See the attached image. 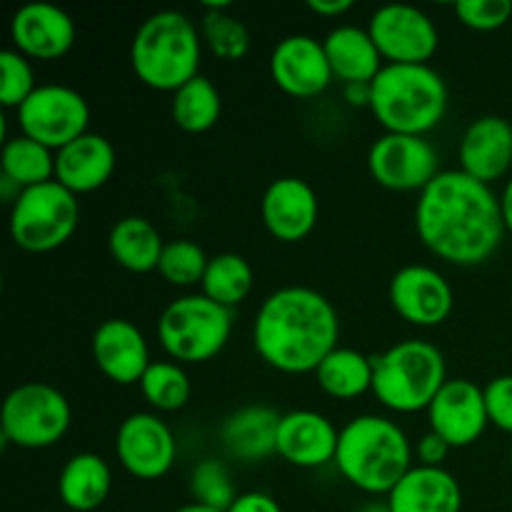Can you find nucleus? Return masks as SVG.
Listing matches in <instances>:
<instances>
[{"label":"nucleus","instance_id":"17","mask_svg":"<svg viewBox=\"0 0 512 512\" xmlns=\"http://www.w3.org/2000/svg\"><path fill=\"white\" fill-rule=\"evenodd\" d=\"M78 38L75 20L55 3L20 5L10 20V40L18 53L30 60H58L70 53Z\"/></svg>","mask_w":512,"mask_h":512},{"label":"nucleus","instance_id":"28","mask_svg":"<svg viewBox=\"0 0 512 512\" xmlns=\"http://www.w3.org/2000/svg\"><path fill=\"white\" fill-rule=\"evenodd\" d=\"M375 363L355 348H335L315 370L320 390L335 400H355L373 393Z\"/></svg>","mask_w":512,"mask_h":512},{"label":"nucleus","instance_id":"45","mask_svg":"<svg viewBox=\"0 0 512 512\" xmlns=\"http://www.w3.org/2000/svg\"><path fill=\"white\" fill-rule=\"evenodd\" d=\"M360 512H393V510H390L388 500H385V503H370V505H365V508L360 510Z\"/></svg>","mask_w":512,"mask_h":512},{"label":"nucleus","instance_id":"19","mask_svg":"<svg viewBox=\"0 0 512 512\" xmlns=\"http://www.w3.org/2000/svg\"><path fill=\"white\" fill-rule=\"evenodd\" d=\"M100 373L115 385H135L150 368V348L143 330L125 318H110L95 328L90 340Z\"/></svg>","mask_w":512,"mask_h":512},{"label":"nucleus","instance_id":"40","mask_svg":"<svg viewBox=\"0 0 512 512\" xmlns=\"http://www.w3.org/2000/svg\"><path fill=\"white\" fill-rule=\"evenodd\" d=\"M225 512H283V508H280L273 495L250 490V493H240L238 500Z\"/></svg>","mask_w":512,"mask_h":512},{"label":"nucleus","instance_id":"31","mask_svg":"<svg viewBox=\"0 0 512 512\" xmlns=\"http://www.w3.org/2000/svg\"><path fill=\"white\" fill-rule=\"evenodd\" d=\"M255 273L253 265L248 263V258L240 253H218L210 258L208 270H205V278L200 283L205 298H210L213 303L223 305V308L233 310L240 303L248 300V295L253 293Z\"/></svg>","mask_w":512,"mask_h":512},{"label":"nucleus","instance_id":"35","mask_svg":"<svg viewBox=\"0 0 512 512\" xmlns=\"http://www.w3.org/2000/svg\"><path fill=\"white\" fill-rule=\"evenodd\" d=\"M190 493H193V503L208 505V508L220 512L228 510L240 495L235 490L228 465L215 458L200 460L195 465L193 473H190Z\"/></svg>","mask_w":512,"mask_h":512},{"label":"nucleus","instance_id":"27","mask_svg":"<svg viewBox=\"0 0 512 512\" xmlns=\"http://www.w3.org/2000/svg\"><path fill=\"white\" fill-rule=\"evenodd\" d=\"M165 240L153 220L143 215H125L110 228L108 250L120 268L130 273H150L158 270Z\"/></svg>","mask_w":512,"mask_h":512},{"label":"nucleus","instance_id":"30","mask_svg":"<svg viewBox=\"0 0 512 512\" xmlns=\"http://www.w3.org/2000/svg\"><path fill=\"white\" fill-rule=\"evenodd\" d=\"M220 113H223L220 90L205 75H198V78L185 83L180 90H175L173 100H170L173 123L190 135L208 133L210 128H215Z\"/></svg>","mask_w":512,"mask_h":512},{"label":"nucleus","instance_id":"2","mask_svg":"<svg viewBox=\"0 0 512 512\" xmlns=\"http://www.w3.org/2000/svg\"><path fill=\"white\" fill-rule=\"evenodd\" d=\"M338 338L340 318L335 305L305 285L275 290L255 313V350L280 373H315L338 348Z\"/></svg>","mask_w":512,"mask_h":512},{"label":"nucleus","instance_id":"15","mask_svg":"<svg viewBox=\"0 0 512 512\" xmlns=\"http://www.w3.org/2000/svg\"><path fill=\"white\" fill-rule=\"evenodd\" d=\"M425 413L430 430L450 448H468L478 443L490 425L483 388L468 378H450Z\"/></svg>","mask_w":512,"mask_h":512},{"label":"nucleus","instance_id":"32","mask_svg":"<svg viewBox=\"0 0 512 512\" xmlns=\"http://www.w3.org/2000/svg\"><path fill=\"white\" fill-rule=\"evenodd\" d=\"M200 35L218 60L233 63L243 60L250 50V30L238 15L230 13L228 3H205Z\"/></svg>","mask_w":512,"mask_h":512},{"label":"nucleus","instance_id":"43","mask_svg":"<svg viewBox=\"0 0 512 512\" xmlns=\"http://www.w3.org/2000/svg\"><path fill=\"white\" fill-rule=\"evenodd\" d=\"M500 210H503L505 228H508V233H512V175L508 183H505L503 195H500Z\"/></svg>","mask_w":512,"mask_h":512},{"label":"nucleus","instance_id":"46","mask_svg":"<svg viewBox=\"0 0 512 512\" xmlns=\"http://www.w3.org/2000/svg\"><path fill=\"white\" fill-rule=\"evenodd\" d=\"M510 470H512V448H510Z\"/></svg>","mask_w":512,"mask_h":512},{"label":"nucleus","instance_id":"18","mask_svg":"<svg viewBox=\"0 0 512 512\" xmlns=\"http://www.w3.org/2000/svg\"><path fill=\"white\" fill-rule=\"evenodd\" d=\"M320 200L313 185L303 178H278L265 188L260 200V218L280 243H300L318 225Z\"/></svg>","mask_w":512,"mask_h":512},{"label":"nucleus","instance_id":"33","mask_svg":"<svg viewBox=\"0 0 512 512\" xmlns=\"http://www.w3.org/2000/svg\"><path fill=\"white\" fill-rule=\"evenodd\" d=\"M140 393L158 413H175L190 400V378L185 368L175 360H153L140 380Z\"/></svg>","mask_w":512,"mask_h":512},{"label":"nucleus","instance_id":"22","mask_svg":"<svg viewBox=\"0 0 512 512\" xmlns=\"http://www.w3.org/2000/svg\"><path fill=\"white\" fill-rule=\"evenodd\" d=\"M118 155L105 135L85 133L55 153V180L70 193L85 195L103 188L115 173Z\"/></svg>","mask_w":512,"mask_h":512},{"label":"nucleus","instance_id":"3","mask_svg":"<svg viewBox=\"0 0 512 512\" xmlns=\"http://www.w3.org/2000/svg\"><path fill=\"white\" fill-rule=\"evenodd\" d=\"M335 468L353 488L388 495L413 468V445L395 420L358 415L340 428Z\"/></svg>","mask_w":512,"mask_h":512},{"label":"nucleus","instance_id":"13","mask_svg":"<svg viewBox=\"0 0 512 512\" xmlns=\"http://www.w3.org/2000/svg\"><path fill=\"white\" fill-rule=\"evenodd\" d=\"M115 455L133 478L160 480L173 470L178 440L160 415L133 413L115 433Z\"/></svg>","mask_w":512,"mask_h":512},{"label":"nucleus","instance_id":"14","mask_svg":"<svg viewBox=\"0 0 512 512\" xmlns=\"http://www.w3.org/2000/svg\"><path fill=\"white\" fill-rule=\"evenodd\" d=\"M390 305L418 328H438L450 318L455 293L448 278L430 265H405L390 278Z\"/></svg>","mask_w":512,"mask_h":512},{"label":"nucleus","instance_id":"23","mask_svg":"<svg viewBox=\"0 0 512 512\" xmlns=\"http://www.w3.org/2000/svg\"><path fill=\"white\" fill-rule=\"evenodd\" d=\"M388 505L393 512H460L463 488L450 470L413 465L388 493Z\"/></svg>","mask_w":512,"mask_h":512},{"label":"nucleus","instance_id":"36","mask_svg":"<svg viewBox=\"0 0 512 512\" xmlns=\"http://www.w3.org/2000/svg\"><path fill=\"white\" fill-rule=\"evenodd\" d=\"M38 90L30 58L15 48L0 50V105L18 110Z\"/></svg>","mask_w":512,"mask_h":512},{"label":"nucleus","instance_id":"5","mask_svg":"<svg viewBox=\"0 0 512 512\" xmlns=\"http://www.w3.org/2000/svg\"><path fill=\"white\" fill-rule=\"evenodd\" d=\"M370 113L385 133L425 138L448 113V85L433 65L385 63L373 80Z\"/></svg>","mask_w":512,"mask_h":512},{"label":"nucleus","instance_id":"41","mask_svg":"<svg viewBox=\"0 0 512 512\" xmlns=\"http://www.w3.org/2000/svg\"><path fill=\"white\" fill-rule=\"evenodd\" d=\"M308 8L313 10L320 18H338V15H345L348 10L355 8L353 0H310Z\"/></svg>","mask_w":512,"mask_h":512},{"label":"nucleus","instance_id":"11","mask_svg":"<svg viewBox=\"0 0 512 512\" xmlns=\"http://www.w3.org/2000/svg\"><path fill=\"white\" fill-rule=\"evenodd\" d=\"M373 180L395 193H423L443 170L433 143L423 135L383 133L368 150Z\"/></svg>","mask_w":512,"mask_h":512},{"label":"nucleus","instance_id":"24","mask_svg":"<svg viewBox=\"0 0 512 512\" xmlns=\"http://www.w3.org/2000/svg\"><path fill=\"white\" fill-rule=\"evenodd\" d=\"M283 415L268 405H245L225 418L220 440L240 463H263L278 455V428Z\"/></svg>","mask_w":512,"mask_h":512},{"label":"nucleus","instance_id":"16","mask_svg":"<svg viewBox=\"0 0 512 512\" xmlns=\"http://www.w3.org/2000/svg\"><path fill=\"white\" fill-rule=\"evenodd\" d=\"M270 78L285 95L308 100L318 98L333 83V68L325 55L323 40L295 33L278 40L270 53Z\"/></svg>","mask_w":512,"mask_h":512},{"label":"nucleus","instance_id":"8","mask_svg":"<svg viewBox=\"0 0 512 512\" xmlns=\"http://www.w3.org/2000/svg\"><path fill=\"white\" fill-rule=\"evenodd\" d=\"M80 223V200L50 180L20 193L10 208V238L25 253H50L68 243Z\"/></svg>","mask_w":512,"mask_h":512},{"label":"nucleus","instance_id":"25","mask_svg":"<svg viewBox=\"0 0 512 512\" xmlns=\"http://www.w3.org/2000/svg\"><path fill=\"white\" fill-rule=\"evenodd\" d=\"M325 55L333 68V75L348 83H373L375 75L383 70L385 60L378 45L370 38L368 28L358 25H340L333 28L323 40Z\"/></svg>","mask_w":512,"mask_h":512},{"label":"nucleus","instance_id":"9","mask_svg":"<svg viewBox=\"0 0 512 512\" xmlns=\"http://www.w3.org/2000/svg\"><path fill=\"white\" fill-rule=\"evenodd\" d=\"M73 423L68 398L48 383H23L10 390L0 410L3 443L23 450L53 448Z\"/></svg>","mask_w":512,"mask_h":512},{"label":"nucleus","instance_id":"34","mask_svg":"<svg viewBox=\"0 0 512 512\" xmlns=\"http://www.w3.org/2000/svg\"><path fill=\"white\" fill-rule=\"evenodd\" d=\"M208 263V253L198 243L180 238L165 243L158 263V273L168 285H175V288H193V285L203 283Z\"/></svg>","mask_w":512,"mask_h":512},{"label":"nucleus","instance_id":"1","mask_svg":"<svg viewBox=\"0 0 512 512\" xmlns=\"http://www.w3.org/2000/svg\"><path fill=\"white\" fill-rule=\"evenodd\" d=\"M415 228L430 253L460 268L488 263L508 233L493 188L460 168L443 170L420 193Z\"/></svg>","mask_w":512,"mask_h":512},{"label":"nucleus","instance_id":"29","mask_svg":"<svg viewBox=\"0 0 512 512\" xmlns=\"http://www.w3.org/2000/svg\"><path fill=\"white\" fill-rule=\"evenodd\" d=\"M0 175L13 180L20 190L50 183L55 180V150L23 133L5 138L0 150Z\"/></svg>","mask_w":512,"mask_h":512},{"label":"nucleus","instance_id":"6","mask_svg":"<svg viewBox=\"0 0 512 512\" xmlns=\"http://www.w3.org/2000/svg\"><path fill=\"white\" fill-rule=\"evenodd\" d=\"M373 363V395L393 413L428 410L450 380L443 353L428 340H400Z\"/></svg>","mask_w":512,"mask_h":512},{"label":"nucleus","instance_id":"4","mask_svg":"<svg viewBox=\"0 0 512 512\" xmlns=\"http://www.w3.org/2000/svg\"><path fill=\"white\" fill-rule=\"evenodd\" d=\"M203 35L180 10H158L138 25L130 43L135 78L160 93H175L200 75Z\"/></svg>","mask_w":512,"mask_h":512},{"label":"nucleus","instance_id":"21","mask_svg":"<svg viewBox=\"0 0 512 512\" xmlns=\"http://www.w3.org/2000/svg\"><path fill=\"white\" fill-rule=\"evenodd\" d=\"M460 170L485 185L512 168V125L500 115H483L465 128L458 148Z\"/></svg>","mask_w":512,"mask_h":512},{"label":"nucleus","instance_id":"26","mask_svg":"<svg viewBox=\"0 0 512 512\" xmlns=\"http://www.w3.org/2000/svg\"><path fill=\"white\" fill-rule=\"evenodd\" d=\"M113 488L110 465L95 453H78L60 468L58 495L73 512H93L108 500Z\"/></svg>","mask_w":512,"mask_h":512},{"label":"nucleus","instance_id":"12","mask_svg":"<svg viewBox=\"0 0 512 512\" xmlns=\"http://www.w3.org/2000/svg\"><path fill=\"white\" fill-rule=\"evenodd\" d=\"M368 33L385 63L393 65H428L440 45L435 20L408 3L380 5L370 15Z\"/></svg>","mask_w":512,"mask_h":512},{"label":"nucleus","instance_id":"10","mask_svg":"<svg viewBox=\"0 0 512 512\" xmlns=\"http://www.w3.org/2000/svg\"><path fill=\"white\" fill-rule=\"evenodd\" d=\"M15 113H18L20 133L55 153L78 140L80 135L90 133L88 100L70 85H38V90Z\"/></svg>","mask_w":512,"mask_h":512},{"label":"nucleus","instance_id":"7","mask_svg":"<svg viewBox=\"0 0 512 512\" xmlns=\"http://www.w3.org/2000/svg\"><path fill=\"white\" fill-rule=\"evenodd\" d=\"M233 333V310L203 293L180 295L158 318V340L170 360L180 365L208 363L220 355Z\"/></svg>","mask_w":512,"mask_h":512},{"label":"nucleus","instance_id":"42","mask_svg":"<svg viewBox=\"0 0 512 512\" xmlns=\"http://www.w3.org/2000/svg\"><path fill=\"white\" fill-rule=\"evenodd\" d=\"M343 95L353 108H370L373 98V83H348L343 85Z\"/></svg>","mask_w":512,"mask_h":512},{"label":"nucleus","instance_id":"38","mask_svg":"<svg viewBox=\"0 0 512 512\" xmlns=\"http://www.w3.org/2000/svg\"><path fill=\"white\" fill-rule=\"evenodd\" d=\"M490 425L512 435V375H498L483 388Z\"/></svg>","mask_w":512,"mask_h":512},{"label":"nucleus","instance_id":"37","mask_svg":"<svg viewBox=\"0 0 512 512\" xmlns=\"http://www.w3.org/2000/svg\"><path fill=\"white\" fill-rule=\"evenodd\" d=\"M455 18L470 30H480V33H490L503 25H508L512 18V3L510 0H458L453 5Z\"/></svg>","mask_w":512,"mask_h":512},{"label":"nucleus","instance_id":"44","mask_svg":"<svg viewBox=\"0 0 512 512\" xmlns=\"http://www.w3.org/2000/svg\"><path fill=\"white\" fill-rule=\"evenodd\" d=\"M173 512H220V510H213V508H208V505H200V503H188V505H183V508H178Z\"/></svg>","mask_w":512,"mask_h":512},{"label":"nucleus","instance_id":"39","mask_svg":"<svg viewBox=\"0 0 512 512\" xmlns=\"http://www.w3.org/2000/svg\"><path fill=\"white\" fill-rule=\"evenodd\" d=\"M450 450L453 448H450L440 435H435L433 430H428V433L418 440V445H415V455H418L420 465H428V468H443Z\"/></svg>","mask_w":512,"mask_h":512},{"label":"nucleus","instance_id":"20","mask_svg":"<svg viewBox=\"0 0 512 512\" xmlns=\"http://www.w3.org/2000/svg\"><path fill=\"white\" fill-rule=\"evenodd\" d=\"M340 430L318 410H290L280 418L278 455L295 468L313 470L335 463Z\"/></svg>","mask_w":512,"mask_h":512}]
</instances>
